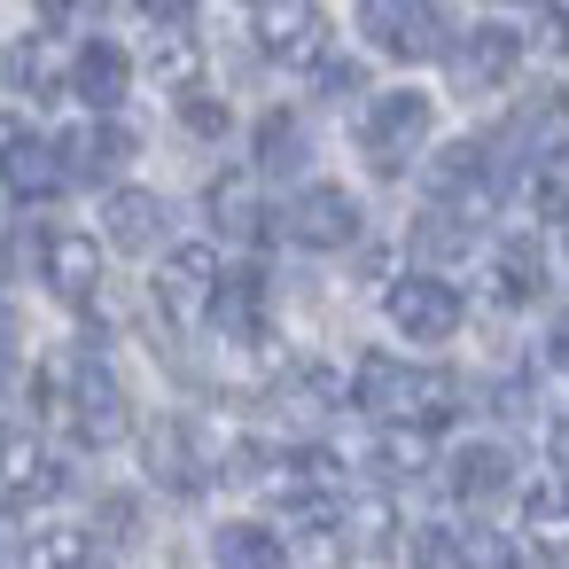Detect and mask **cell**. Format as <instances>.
Segmentation results:
<instances>
[{
    "instance_id": "obj_1",
    "label": "cell",
    "mask_w": 569,
    "mask_h": 569,
    "mask_svg": "<svg viewBox=\"0 0 569 569\" xmlns=\"http://www.w3.org/2000/svg\"><path fill=\"white\" fill-rule=\"evenodd\" d=\"M351 398L390 429H445L452 413H460V382L445 375V367H406V359H390V351H367L359 359V375H351Z\"/></svg>"
},
{
    "instance_id": "obj_2",
    "label": "cell",
    "mask_w": 569,
    "mask_h": 569,
    "mask_svg": "<svg viewBox=\"0 0 569 569\" xmlns=\"http://www.w3.org/2000/svg\"><path fill=\"white\" fill-rule=\"evenodd\" d=\"M429 126H437V102L413 94V87H390V94H375L367 118H359V157H367L382 180H398V172L421 157Z\"/></svg>"
},
{
    "instance_id": "obj_3",
    "label": "cell",
    "mask_w": 569,
    "mask_h": 569,
    "mask_svg": "<svg viewBox=\"0 0 569 569\" xmlns=\"http://www.w3.org/2000/svg\"><path fill=\"white\" fill-rule=\"evenodd\" d=\"M359 32L398 56V63H437L452 48V17L445 0H359Z\"/></svg>"
},
{
    "instance_id": "obj_4",
    "label": "cell",
    "mask_w": 569,
    "mask_h": 569,
    "mask_svg": "<svg viewBox=\"0 0 569 569\" xmlns=\"http://www.w3.org/2000/svg\"><path fill=\"white\" fill-rule=\"evenodd\" d=\"M382 312H390V328H398L406 343H452L460 320H468V305H460V289H452L445 273H406V281H390Z\"/></svg>"
},
{
    "instance_id": "obj_5",
    "label": "cell",
    "mask_w": 569,
    "mask_h": 569,
    "mask_svg": "<svg viewBox=\"0 0 569 569\" xmlns=\"http://www.w3.org/2000/svg\"><path fill=\"white\" fill-rule=\"evenodd\" d=\"M63 413H71L79 445H94V452H110V445H126V437H133V406H126V382H118V375H110L102 359H79Z\"/></svg>"
},
{
    "instance_id": "obj_6",
    "label": "cell",
    "mask_w": 569,
    "mask_h": 569,
    "mask_svg": "<svg viewBox=\"0 0 569 569\" xmlns=\"http://www.w3.org/2000/svg\"><path fill=\"white\" fill-rule=\"evenodd\" d=\"M250 40L273 63H320L328 56V9H320V0H258V9H250Z\"/></svg>"
},
{
    "instance_id": "obj_7",
    "label": "cell",
    "mask_w": 569,
    "mask_h": 569,
    "mask_svg": "<svg viewBox=\"0 0 569 569\" xmlns=\"http://www.w3.org/2000/svg\"><path fill=\"white\" fill-rule=\"evenodd\" d=\"M281 227H289L297 250H351L359 242V196L336 188V180H312V188H297V203L281 211Z\"/></svg>"
},
{
    "instance_id": "obj_8",
    "label": "cell",
    "mask_w": 569,
    "mask_h": 569,
    "mask_svg": "<svg viewBox=\"0 0 569 569\" xmlns=\"http://www.w3.org/2000/svg\"><path fill=\"white\" fill-rule=\"evenodd\" d=\"M429 196L460 219H476L491 196H499V149L491 141H452L437 164H429Z\"/></svg>"
},
{
    "instance_id": "obj_9",
    "label": "cell",
    "mask_w": 569,
    "mask_h": 569,
    "mask_svg": "<svg viewBox=\"0 0 569 569\" xmlns=\"http://www.w3.org/2000/svg\"><path fill=\"white\" fill-rule=\"evenodd\" d=\"M219 250L211 242H172L164 258H157V305L172 312V320H203L211 312V289H219Z\"/></svg>"
},
{
    "instance_id": "obj_10",
    "label": "cell",
    "mask_w": 569,
    "mask_h": 569,
    "mask_svg": "<svg viewBox=\"0 0 569 569\" xmlns=\"http://www.w3.org/2000/svg\"><path fill=\"white\" fill-rule=\"evenodd\" d=\"M141 460H149V476H157L164 491H180V499H196V491L211 483V460H203V445H196V421H180V413L149 421Z\"/></svg>"
},
{
    "instance_id": "obj_11",
    "label": "cell",
    "mask_w": 569,
    "mask_h": 569,
    "mask_svg": "<svg viewBox=\"0 0 569 569\" xmlns=\"http://www.w3.org/2000/svg\"><path fill=\"white\" fill-rule=\"evenodd\" d=\"M71 94H79L94 118H110V110L133 94V56H126L118 40H87V48L71 56Z\"/></svg>"
},
{
    "instance_id": "obj_12",
    "label": "cell",
    "mask_w": 569,
    "mask_h": 569,
    "mask_svg": "<svg viewBox=\"0 0 569 569\" xmlns=\"http://www.w3.org/2000/svg\"><path fill=\"white\" fill-rule=\"evenodd\" d=\"M445 483H452V499H460V507H491V499H507V491H515V452H507L499 437H476V445H460V452H452Z\"/></svg>"
},
{
    "instance_id": "obj_13",
    "label": "cell",
    "mask_w": 569,
    "mask_h": 569,
    "mask_svg": "<svg viewBox=\"0 0 569 569\" xmlns=\"http://www.w3.org/2000/svg\"><path fill=\"white\" fill-rule=\"evenodd\" d=\"M452 71H460V87H476V94L507 87V79L522 71V32H507V24H476V32L452 48Z\"/></svg>"
},
{
    "instance_id": "obj_14",
    "label": "cell",
    "mask_w": 569,
    "mask_h": 569,
    "mask_svg": "<svg viewBox=\"0 0 569 569\" xmlns=\"http://www.w3.org/2000/svg\"><path fill=\"white\" fill-rule=\"evenodd\" d=\"M133 149H141V141H133L118 118H94V126H79L71 141H56V157H63V180H118Z\"/></svg>"
},
{
    "instance_id": "obj_15",
    "label": "cell",
    "mask_w": 569,
    "mask_h": 569,
    "mask_svg": "<svg viewBox=\"0 0 569 569\" xmlns=\"http://www.w3.org/2000/svg\"><path fill=\"white\" fill-rule=\"evenodd\" d=\"M203 211H211V227H219L227 242H266V227H273V211H266V196H258V172H219V180L203 188Z\"/></svg>"
},
{
    "instance_id": "obj_16",
    "label": "cell",
    "mask_w": 569,
    "mask_h": 569,
    "mask_svg": "<svg viewBox=\"0 0 569 569\" xmlns=\"http://www.w3.org/2000/svg\"><path fill=\"white\" fill-rule=\"evenodd\" d=\"M40 273H48V289H56V297L87 305V297L102 289V242H94V234H71V227H56V234L40 242Z\"/></svg>"
},
{
    "instance_id": "obj_17",
    "label": "cell",
    "mask_w": 569,
    "mask_h": 569,
    "mask_svg": "<svg viewBox=\"0 0 569 569\" xmlns=\"http://www.w3.org/2000/svg\"><path fill=\"white\" fill-rule=\"evenodd\" d=\"M0 188H9L17 203H48V196L63 188V157H56V141L9 133V141H0Z\"/></svg>"
},
{
    "instance_id": "obj_18",
    "label": "cell",
    "mask_w": 569,
    "mask_h": 569,
    "mask_svg": "<svg viewBox=\"0 0 569 569\" xmlns=\"http://www.w3.org/2000/svg\"><path fill=\"white\" fill-rule=\"evenodd\" d=\"M102 227H110V242H118V250L149 258V250L164 242V196H149V188H110Z\"/></svg>"
},
{
    "instance_id": "obj_19",
    "label": "cell",
    "mask_w": 569,
    "mask_h": 569,
    "mask_svg": "<svg viewBox=\"0 0 569 569\" xmlns=\"http://www.w3.org/2000/svg\"><path fill=\"white\" fill-rule=\"evenodd\" d=\"M9 87L32 94V102H56V94L71 87V56L56 48V32H32V40L9 48Z\"/></svg>"
},
{
    "instance_id": "obj_20",
    "label": "cell",
    "mask_w": 569,
    "mask_h": 569,
    "mask_svg": "<svg viewBox=\"0 0 569 569\" xmlns=\"http://www.w3.org/2000/svg\"><path fill=\"white\" fill-rule=\"evenodd\" d=\"M203 320H219L234 343H258V328H266V281H258V273H219Z\"/></svg>"
},
{
    "instance_id": "obj_21",
    "label": "cell",
    "mask_w": 569,
    "mask_h": 569,
    "mask_svg": "<svg viewBox=\"0 0 569 569\" xmlns=\"http://www.w3.org/2000/svg\"><path fill=\"white\" fill-rule=\"evenodd\" d=\"M211 561L219 569H289V546L266 522H219L211 530Z\"/></svg>"
},
{
    "instance_id": "obj_22",
    "label": "cell",
    "mask_w": 569,
    "mask_h": 569,
    "mask_svg": "<svg viewBox=\"0 0 569 569\" xmlns=\"http://www.w3.org/2000/svg\"><path fill=\"white\" fill-rule=\"evenodd\" d=\"M491 297H499V305H530V297H546V258H538L530 234H515V242L491 250Z\"/></svg>"
},
{
    "instance_id": "obj_23",
    "label": "cell",
    "mask_w": 569,
    "mask_h": 569,
    "mask_svg": "<svg viewBox=\"0 0 569 569\" xmlns=\"http://www.w3.org/2000/svg\"><path fill=\"white\" fill-rule=\"evenodd\" d=\"M0 476H9V491H17L24 507L63 491V460H56V452H40V445H0Z\"/></svg>"
},
{
    "instance_id": "obj_24",
    "label": "cell",
    "mask_w": 569,
    "mask_h": 569,
    "mask_svg": "<svg viewBox=\"0 0 569 569\" xmlns=\"http://www.w3.org/2000/svg\"><path fill=\"white\" fill-rule=\"evenodd\" d=\"M305 157H312V141H305V118H289V110H266V118H258V172H305Z\"/></svg>"
},
{
    "instance_id": "obj_25",
    "label": "cell",
    "mask_w": 569,
    "mask_h": 569,
    "mask_svg": "<svg viewBox=\"0 0 569 569\" xmlns=\"http://www.w3.org/2000/svg\"><path fill=\"white\" fill-rule=\"evenodd\" d=\"M452 569H522V546L491 522H468V530H452Z\"/></svg>"
},
{
    "instance_id": "obj_26",
    "label": "cell",
    "mask_w": 569,
    "mask_h": 569,
    "mask_svg": "<svg viewBox=\"0 0 569 569\" xmlns=\"http://www.w3.org/2000/svg\"><path fill=\"white\" fill-rule=\"evenodd\" d=\"M157 32H164V40L149 48V71H157V79H164L172 94H180V87H196V71H203V56H196V40H188L180 24H157Z\"/></svg>"
},
{
    "instance_id": "obj_27",
    "label": "cell",
    "mask_w": 569,
    "mask_h": 569,
    "mask_svg": "<svg viewBox=\"0 0 569 569\" xmlns=\"http://www.w3.org/2000/svg\"><path fill=\"white\" fill-rule=\"evenodd\" d=\"M87 553H94L87 530H63V522L24 538V569H87Z\"/></svg>"
},
{
    "instance_id": "obj_28",
    "label": "cell",
    "mask_w": 569,
    "mask_h": 569,
    "mask_svg": "<svg viewBox=\"0 0 569 569\" xmlns=\"http://www.w3.org/2000/svg\"><path fill=\"white\" fill-rule=\"evenodd\" d=\"M530 203H538L546 219H569V141L530 164Z\"/></svg>"
},
{
    "instance_id": "obj_29",
    "label": "cell",
    "mask_w": 569,
    "mask_h": 569,
    "mask_svg": "<svg viewBox=\"0 0 569 569\" xmlns=\"http://www.w3.org/2000/svg\"><path fill=\"white\" fill-rule=\"evenodd\" d=\"M413 250H421V258H460V250H468V219L445 211V203L421 211V219H413Z\"/></svg>"
},
{
    "instance_id": "obj_30",
    "label": "cell",
    "mask_w": 569,
    "mask_h": 569,
    "mask_svg": "<svg viewBox=\"0 0 569 569\" xmlns=\"http://www.w3.org/2000/svg\"><path fill=\"white\" fill-rule=\"evenodd\" d=\"M375 460H382V476H421L429 468V429H398L390 421V437L375 445Z\"/></svg>"
},
{
    "instance_id": "obj_31",
    "label": "cell",
    "mask_w": 569,
    "mask_h": 569,
    "mask_svg": "<svg viewBox=\"0 0 569 569\" xmlns=\"http://www.w3.org/2000/svg\"><path fill=\"white\" fill-rule=\"evenodd\" d=\"M530 538L538 546H569V491L561 483H538L530 491Z\"/></svg>"
},
{
    "instance_id": "obj_32",
    "label": "cell",
    "mask_w": 569,
    "mask_h": 569,
    "mask_svg": "<svg viewBox=\"0 0 569 569\" xmlns=\"http://www.w3.org/2000/svg\"><path fill=\"white\" fill-rule=\"evenodd\" d=\"M180 126H188V133H203V141H219V133H227V102H211V94L180 87Z\"/></svg>"
},
{
    "instance_id": "obj_33",
    "label": "cell",
    "mask_w": 569,
    "mask_h": 569,
    "mask_svg": "<svg viewBox=\"0 0 569 569\" xmlns=\"http://www.w3.org/2000/svg\"><path fill=\"white\" fill-rule=\"evenodd\" d=\"M312 79H320V94H336V102H343V94H359V63L320 56V63H312Z\"/></svg>"
},
{
    "instance_id": "obj_34",
    "label": "cell",
    "mask_w": 569,
    "mask_h": 569,
    "mask_svg": "<svg viewBox=\"0 0 569 569\" xmlns=\"http://www.w3.org/2000/svg\"><path fill=\"white\" fill-rule=\"evenodd\" d=\"M102 9V0H40V17H48V32H63V24H87Z\"/></svg>"
},
{
    "instance_id": "obj_35",
    "label": "cell",
    "mask_w": 569,
    "mask_h": 569,
    "mask_svg": "<svg viewBox=\"0 0 569 569\" xmlns=\"http://www.w3.org/2000/svg\"><path fill=\"white\" fill-rule=\"evenodd\" d=\"M413 561L421 569H452V538L445 530H413Z\"/></svg>"
},
{
    "instance_id": "obj_36",
    "label": "cell",
    "mask_w": 569,
    "mask_h": 569,
    "mask_svg": "<svg viewBox=\"0 0 569 569\" xmlns=\"http://www.w3.org/2000/svg\"><path fill=\"white\" fill-rule=\"evenodd\" d=\"M133 9H141L149 24H188V17H196V0H133Z\"/></svg>"
},
{
    "instance_id": "obj_37",
    "label": "cell",
    "mask_w": 569,
    "mask_h": 569,
    "mask_svg": "<svg viewBox=\"0 0 569 569\" xmlns=\"http://www.w3.org/2000/svg\"><path fill=\"white\" fill-rule=\"evenodd\" d=\"M546 359H553V367H561V375H569V312H561V320H553V328H546Z\"/></svg>"
},
{
    "instance_id": "obj_38",
    "label": "cell",
    "mask_w": 569,
    "mask_h": 569,
    "mask_svg": "<svg viewBox=\"0 0 569 569\" xmlns=\"http://www.w3.org/2000/svg\"><path fill=\"white\" fill-rule=\"evenodd\" d=\"M553 460H561V476H569V406L553 413Z\"/></svg>"
},
{
    "instance_id": "obj_39",
    "label": "cell",
    "mask_w": 569,
    "mask_h": 569,
    "mask_svg": "<svg viewBox=\"0 0 569 569\" xmlns=\"http://www.w3.org/2000/svg\"><path fill=\"white\" fill-rule=\"evenodd\" d=\"M561 227H569V219H561Z\"/></svg>"
}]
</instances>
